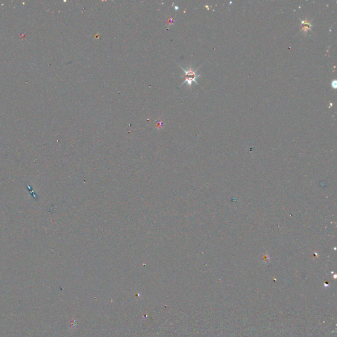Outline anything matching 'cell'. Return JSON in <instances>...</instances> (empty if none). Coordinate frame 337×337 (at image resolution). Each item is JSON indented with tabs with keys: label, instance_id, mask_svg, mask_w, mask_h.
I'll return each mask as SVG.
<instances>
[{
	"label": "cell",
	"instance_id": "6da1fadb",
	"mask_svg": "<svg viewBox=\"0 0 337 337\" xmlns=\"http://www.w3.org/2000/svg\"><path fill=\"white\" fill-rule=\"evenodd\" d=\"M180 67L181 68V69L183 70L184 72V81L183 82V84L182 85H183L184 83H187L188 85L189 86H191L192 84V82H194L196 84H198V82L196 81V79L198 77L200 76V74H196V71H198V69L196 70H193L191 67H190L189 69H184L183 67H182L180 65Z\"/></svg>",
	"mask_w": 337,
	"mask_h": 337
},
{
	"label": "cell",
	"instance_id": "7a4b0ae2",
	"mask_svg": "<svg viewBox=\"0 0 337 337\" xmlns=\"http://www.w3.org/2000/svg\"><path fill=\"white\" fill-rule=\"evenodd\" d=\"M301 23H302V29H301V31H303L305 33H306L308 32V30L311 29L312 24L311 23V22L309 21H308L307 19H306L304 21H301Z\"/></svg>",
	"mask_w": 337,
	"mask_h": 337
}]
</instances>
